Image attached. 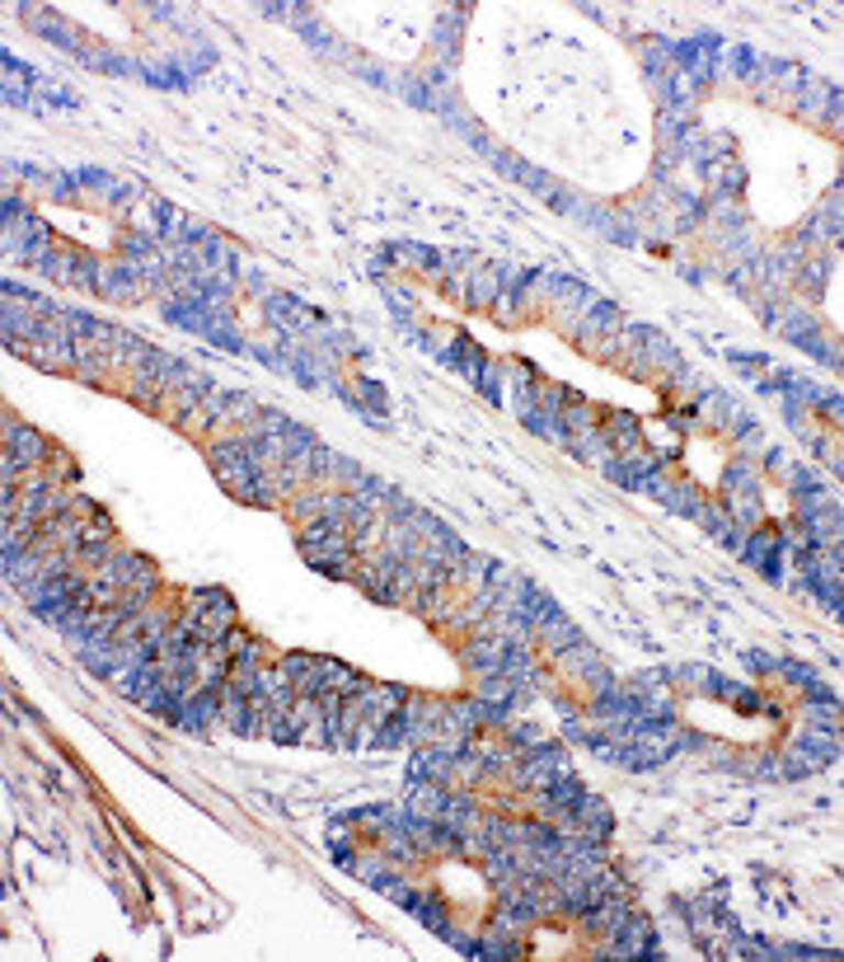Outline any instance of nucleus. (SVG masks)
I'll list each match as a JSON object with an SVG mask.
<instances>
[{
  "label": "nucleus",
  "instance_id": "nucleus-1",
  "mask_svg": "<svg viewBox=\"0 0 844 962\" xmlns=\"http://www.w3.org/2000/svg\"><path fill=\"white\" fill-rule=\"evenodd\" d=\"M207 461H211V469H216V479L231 488L240 502H249L258 469H254V461H249V446H244V436H235V432H231V436H216V442H211V451H207Z\"/></svg>",
  "mask_w": 844,
  "mask_h": 962
},
{
  "label": "nucleus",
  "instance_id": "nucleus-2",
  "mask_svg": "<svg viewBox=\"0 0 844 962\" xmlns=\"http://www.w3.org/2000/svg\"><path fill=\"white\" fill-rule=\"evenodd\" d=\"M563 775H573V756H568V747H558V742H540L531 756H525L517 770H512V784L521 794H531V789H549L554 779H563Z\"/></svg>",
  "mask_w": 844,
  "mask_h": 962
},
{
  "label": "nucleus",
  "instance_id": "nucleus-3",
  "mask_svg": "<svg viewBox=\"0 0 844 962\" xmlns=\"http://www.w3.org/2000/svg\"><path fill=\"white\" fill-rule=\"evenodd\" d=\"M296 545L301 554L314 564H324V559H338V554H352V531L338 527V521H310V527L296 531Z\"/></svg>",
  "mask_w": 844,
  "mask_h": 962
},
{
  "label": "nucleus",
  "instance_id": "nucleus-4",
  "mask_svg": "<svg viewBox=\"0 0 844 962\" xmlns=\"http://www.w3.org/2000/svg\"><path fill=\"white\" fill-rule=\"evenodd\" d=\"M5 456L29 475V469H43V465H47L52 442H47L38 428H29V423H20V418L5 413Z\"/></svg>",
  "mask_w": 844,
  "mask_h": 962
},
{
  "label": "nucleus",
  "instance_id": "nucleus-5",
  "mask_svg": "<svg viewBox=\"0 0 844 962\" xmlns=\"http://www.w3.org/2000/svg\"><path fill=\"white\" fill-rule=\"evenodd\" d=\"M403 699H409V690H403V686H376V681H371L362 695H352V705H357V714L366 723L380 728L385 719H395V714L403 709Z\"/></svg>",
  "mask_w": 844,
  "mask_h": 962
},
{
  "label": "nucleus",
  "instance_id": "nucleus-6",
  "mask_svg": "<svg viewBox=\"0 0 844 962\" xmlns=\"http://www.w3.org/2000/svg\"><path fill=\"white\" fill-rule=\"evenodd\" d=\"M549 301H554L558 324L573 334V329H577V320H582V314H587L596 301H601V296H596V291H587L582 283H573V277H563V283H558V291L549 296Z\"/></svg>",
  "mask_w": 844,
  "mask_h": 962
},
{
  "label": "nucleus",
  "instance_id": "nucleus-7",
  "mask_svg": "<svg viewBox=\"0 0 844 962\" xmlns=\"http://www.w3.org/2000/svg\"><path fill=\"white\" fill-rule=\"evenodd\" d=\"M281 672L291 676L296 695H324V657L314 653H281Z\"/></svg>",
  "mask_w": 844,
  "mask_h": 962
},
{
  "label": "nucleus",
  "instance_id": "nucleus-8",
  "mask_svg": "<svg viewBox=\"0 0 844 962\" xmlns=\"http://www.w3.org/2000/svg\"><path fill=\"white\" fill-rule=\"evenodd\" d=\"M446 784L442 779H413V789H409V798L399 803L403 812H409L413 821H436L442 817V808H446Z\"/></svg>",
  "mask_w": 844,
  "mask_h": 962
},
{
  "label": "nucleus",
  "instance_id": "nucleus-9",
  "mask_svg": "<svg viewBox=\"0 0 844 962\" xmlns=\"http://www.w3.org/2000/svg\"><path fill=\"white\" fill-rule=\"evenodd\" d=\"M573 821L587 841H610V831H614V812L601 794H582V803L573 808Z\"/></svg>",
  "mask_w": 844,
  "mask_h": 962
},
{
  "label": "nucleus",
  "instance_id": "nucleus-10",
  "mask_svg": "<svg viewBox=\"0 0 844 962\" xmlns=\"http://www.w3.org/2000/svg\"><path fill=\"white\" fill-rule=\"evenodd\" d=\"M502 676L512 681L517 690H525V686H540V667H535V653H531V643H507V657H502Z\"/></svg>",
  "mask_w": 844,
  "mask_h": 962
},
{
  "label": "nucleus",
  "instance_id": "nucleus-11",
  "mask_svg": "<svg viewBox=\"0 0 844 962\" xmlns=\"http://www.w3.org/2000/svg\"><path fill=\"white\" fill-rule=\"evenodd\" d=\"M577 639H582V629H577L568 616H563V610H558V616H549V620H544V624L535 629V643H544V649H549L554 657H558L563 649H573Z\"/></svg>",
  "mask_w": 844,
  "mask_h": 962
},
{
  "label": "nucleus",
  "instance_id": "nucleus-12",
  "mask_svg": "<svg viewBox=\"0 0 844 962\" xmlns=\"http://www.w3.org/2000/svg\"><path fill=\"white\" fill-rule=\"evenodd\" d=\"M347 817L357 821V827H362V831H366V836H371V841H376L380 831H390L395 821L403 817V808H390V803H366V808H352Z\"/></svg>",
  "mask_w": 844,
  "mask_h": 962
},
{
  "label": "nucleus",
  "instance_id": "nucleus-13",
  "mask_svg": "<svg viewBox=\"0 0 844 962\" xmlns=\"http://www.w3.org/2000/svg\"><path fill=\"white\" fill-rule=\"evenodd\" d=\"M666 507H671V512H685V517H695L699 512V502H703V494L699 488L690 484V479H671L666 475V484H662V494H657Z\"/></svg>",
  "mask_w": 844,
  "mask_h": 962
},
{
  "label": "nucleus",
  "instance_id": "nucleus-14",
  "mask_svg": "<svg viewBox=\"0 0 844 962\" xmlns=\"http://www.w3.org/2000/svg\"><path fill=\"white\" fill-rule=\"evenodd\" d=\"M324 841H329V850H333V854H338V850H352V845H357V821H352V817H343V821H329Z\"/></svg>",
  "mask_w": 844,
  "mask_h": 962
},
{
  "label": "nucleus",
  "instance_id": "nucleus-15",
  "mask_svg": "<svg viewBox=\"0 0 844 962\" xmlns=\"http://www.w3.org/2000/svg\"><path fill=\"white\" fill-rule=\"evenodd\" d=\"M479 390L488 395V399H502V362H484V372H479Z\"/></svg>",
  "mask_w": 844,
  "mask_h": 962
}]
</instances>
